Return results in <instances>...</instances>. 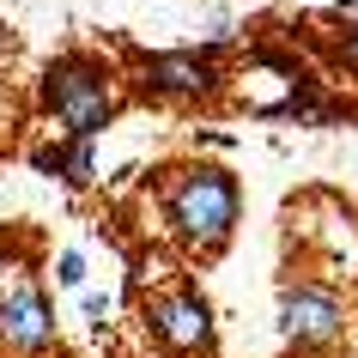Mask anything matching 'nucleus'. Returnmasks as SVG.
I'll list each match as a JSON object with an SVG mask.
<instances>
[{
  "mask_svg": "<svg viewBox=\"0 0 358 358\" xmlns=\"http://www.w3.org/2000/svg\"><path fill=\"white\" fill-rule=\"evenodd\" d=\"M164 225L170 237L194 255H219V249L237 237V219H243V189L225 164H182L164 176Z\"/></svg>",
  "mask_w": 358,
  "mask_h": 358,
  "instance_id": "nucleus-1",
  "label": "nucleus"
},
{
  "mask_svg": "<svg viewBox=\"0 0 358 358\" xmlns=\"http://www.w3.org/2000/svg\"><path fill=\"white\" fill-rule=\"evenodd\" d=\"M43 110L67 128V140H97L115 122V110H122L115 67L103 55H85V49L55 55L43 67Z\"/></svg>",
  "mask_w": 358,
  "mask_h": 358,
  "instance_id": "nucleus-2",
  "label": "nucleus"
},
{
  "mask_svg": "<svg viewBox=\"0 0 358 358\" xmlns=\"http://www.w3.org/2000/svg\"><path fill=\"white\" fill-rule=\"evenodd\" d=\"M134 92L146 103H213L225 92V61L219 49H158V55H134Z\"/></svg>",
  "mask_w": 358,
  "mask_h": 358,
  "instance_id": "nucleus-3",
  "label": "nucleus"
},
{
  "mask_svg": "<svg viewBox=\"0 0 358 358\" xmlns=\"http://www.w3.org/2000/svg\"><path fill=\"white\" fill-rule=\"evenodd\" d=\"M340 328H346V303H340V292L328 280H285L280 285V334L298 352L334 346Z\"/></svg>",
  "mask_w": 358,
  "mask_h": 358,
  "instance_id": "nucleus-4",
  "label": "nucleus"
},
{
  "mask_svg": "<svg viewBox=\"0 0 358 358\" xmlns=\"http://www.w3.org/2000/svg\"><path fill=\"white\" fill-rule=\"evenodd\" d=\"M146 328L158 334V346L176 358L213 352V303L194 292V285H170L146 303Z\"/></svg>",
  "mask_w": 358,
  "mask_h": 358,
  "instance_id": "nucleus-5",
  "label": "nucleus"
},
{
  "mask_svg": "<svg viewBox=\"0 0 358 358\" xmlns=\"http://www.w3.org/2000/svg\"><path fill=\"white\" fill-rule=\"evenodd\" d=\"M0 346L19 358H37L55 346V310H49V298L37 285H13L0 298Z\"/></svg>",
  "mask_w": 358,
  "mask_h": 358,
  "instance_id": "nucleus-6",
  "label": "nucleus"
},
{
  "mask_svg": "<svg viewBox=\"0 0 358 358\" xmlns=\"http://www.w3.org/2000/svg\"><path fill=\"white\" fill-rule=\"evenodd\" d=\"M43 170H55V176H67L73 189H85V182H97V158H92V140H67V146L55 152H37Z\"/></svg>",
  "mask_w": 358,
  "mask_h": 358,
  "instance_id": "nucleus-7",
  "label": "nucleus"
},
{
  "mask_svg": "<svg viewBox=\"0 0 358 358\" xmlns=\"http://www.w3.org/2000/svg\"><path fill=\"white\" fill-rule=\"evenodd\" d=\"M328 61H334V67H346V73H358V24H346V31H334V37H328Z\"/></svg>",
  "mask_w": 358,
  "mask_h": 358,
  "instance_id": "nucleus-8",
  "label": "nucleus"
},
{
  "mask_svg": "<svg viewBox=\"0 0 358 358\" xmlns=\"http://www.w3.org/2000/svg\"><path fill=\"white\" fill-rule=\"evenodd\" d=\"M55 285H67V292L85 285V255H79V249H61L55 255Z\"/></svg>",
  "mask_w": 358,
  "mask_h": 358,
  "instance_id": "nucleus-9",
  "label": "nucleus"
},
{
  "mask_svg": "<svg viewBox=\"0 0 358 358\" xmlns=\"http://www.w3.org/2000/svg\"><path fill=\"white\" fill-rule=\"evenodd\" d=\"M85 316L103 322V316H110V298H103V292H85Z\"/></svg>",
  "mask_w": 358,
  "mask_h": 358,
  "instance_id": "nucleus-10",
  "label": "nucleus"
}]
</instances>
